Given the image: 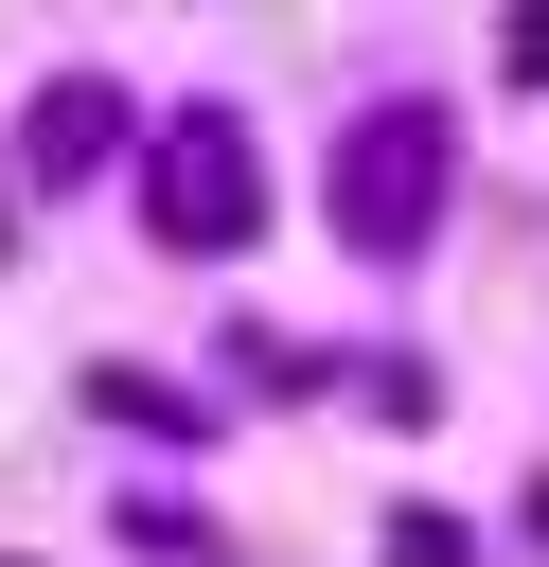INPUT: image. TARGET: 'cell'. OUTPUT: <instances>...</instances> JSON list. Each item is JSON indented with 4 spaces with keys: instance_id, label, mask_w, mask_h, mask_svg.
<instances>
[{
    "instance_id": "5b68a950",
    "label": "cell",
    "mask_w": 549,
    "mask_h": 567,
    "mask_svg": "<svg viewBox=\"0 0 549 567\" xmlns=\"http://www.w3.org/2000/svg\"><path fill=\"white\" fill-rule=\"evenodd\" d=\"M496 71H514V89H549V18H514V35H496Z\"/></svg>"
},
{
    "instance_id": "277c9868",
    "label": "cell",
    "mask_w": 549,
    "mask_h": 567,
    "mask_svg": "<svg viewBox=\"0 0 549 567\" xmlns=\"http://www.w3.org/2000/svg\"><path fill=\"white\" fill-rule=\"evenodd\" d=\"M390 567H460V514H425V496H407V514H390Z\"/></svg>"
},
{
    "instance_id": "6da1fadb",
    "label": "cell",
    "mask_w": 549,
    "mask_h": 567,
    "mask_svg": "<svg viewBox=\"0 0 549 567\" xmlns=\"http://www.w3.org/2000/svg\"><path fill=\"white\" fill-rule=\"evenodd\" d=\"M443 177H460V106L443 89H372L354 124H336V248H372V266H407L425 230H443Z\"/></svg>"
},
{
    "instance_id": "7a4b0ae2",
    "label": "cell",
    "mask_w": 549,
    "mask_h": 567,
    "mask_svg": "<svg viewBox=\"0 0 549 567\" xmlns=\"http://www.w3.org/2000/svg\"><path fill=\"white\" fill-rule=\"evenodd\" d=\"M142 213H159V248H248V230H266V159H248V124H230V106H177L159 159H142Z\"/></svg>"
},
{
    "instance_id": "3957f363",
    "label": "cell",
    "mask_w": 549,
    "mask_h": 567,
    "mask_svg": "<svg viewBox=\"0 0 549 567\" xmlns=\"http://www.w3.org/2000/svg\"><path fill=\"white\" fill-rule=\"evenodd\" d=\"M106 142H124V89H89V71H71V89H53L35 124H18V177H35V195H71V177H89Z\"/></svg>"
}]
</instances>
